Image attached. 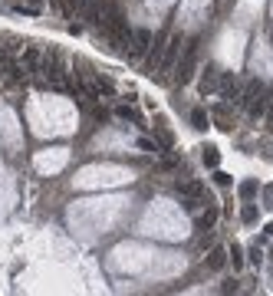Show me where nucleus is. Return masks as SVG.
<instances>
[{
	"instance_id": "obj_1",
	"label": "nucleus",
	"mask_w": 273,
	"mask_h": 296,
	"mask_svg": "<svg viewBox=\"0 0 273 296\" xmlns=\"http://www.w3.org/2000/svg\"><path fill=\"white\" fill-rule=\"evenodd\" d=\"M40 73H43L46 86H53V89H59V86H63V76H66V59H63V53H59L56 46H50V50L43 53Z\"/></svg>"
},
{
	"instance_id": "obj_2",
	"label": "nucleus",
	"mask_w": 273,
	"mask_h": 296,
	"mask_svg": "<svg viewBox=\"0 0 273 296\" xmlns=\"http://www.w3.org/2000/svg\"><path fill=\"white\" fill-rule=\"evenodd\" d=\"M197 40H191V43H188V50H185V59H181V63L175 66V79L178 82H181V86H185V82H191V76H194V66H197Z\"/></svg>"
},
{
	"instance_id": "obj_3",
	"label": "nucleus",
	"mask_w": 273,
	"mask_h": 296,
	"mask_svg": "<svg viewBox=\"0 0 273 296\" xmlns=\"http://www.w3.org/2000/svg\"><path fill=\"white\" fill-rule=\"evenodd\" d=\"M178 53H181V33H171L168 43H164V50H162V56H158V69H162V73H175Z\"/></svg>"
},
{
	"instance_id": "obj_4",
	"label": "nucleus",
	"mask_w": 273,
	"mask_h": 296,
	"mask_svg": "<svg viewBox=\"0 0 273 296\" xmlns=\"http://www.w3.org/2000/svg\"><path fill=\"white\" fill-rule=\"evenodd\" d=\"M40 63H43V53H40V46H23V73L33 76V73H40Z\"/></svg>"
},
{
	"instance_id": "obj_5",
	"label": "nucleus",
	"mask_w": 273,
	"mask_h": 296,
	"mask_svg": "<svg viewBox=\"0 0 273 296\" xmlns=\"http://www.w3.org/2000/svg\"><path fill=\"white\" fill-rule=\"evenodd\" d=\"M152 30H132V50H129V56H142L148 46H152Z\"/></svg>"
},
{
	"instance_id": "obj_6",
	"label": "nucleus",
	"mask_w": 273,
	"mask_h": 296,
	"mask_svg": "<svg viewBox=\"0 0 273 296\" xmlns=\"http://www.w3.org/2000/svg\"><path fill=\"white\" fill-rule=\"evenodd\" d=\"M175 191L181 197H188V201H201V194H204V185L201 181H175Z\"/></svg>"
},
{
	"instance_id": "obj_7",
	"label": "nucleus",
	"mask_w": 273,
	"mask_h": 296,
	"mask_svg": "<svg viewBox=\"0 0 273 296\" xmlns=\"http://www.w3.org/2000/svg\"><path fill=\"white\" fill-rule=\"evenodd\" d=\"M220 96L227 99V102H234V106H237V99H241V82H237V79L230 76H220Z\"/></svg>"
},
{
	"instance_id": "obj_8",
	"label": "nucleus",
	"mask_w": 273,
	"mask_h": 296,
	"mask_svg": "<svg viewBox=\"0 0 273 296\" xmlns=\"http://www.w3.org/2000/svg\"><path fill=\"white\" fill-rule=\"evenodd\" d=\"M244 109L250 112L253 119H263V115H267V96H263V89L250 99V102H247V106H244Z\"/></svg>"
},
{
	"instance_id": "obj_9",
	"label": "nucleus",
	"mask_w": 273,
	"mask_h": 296,
	"mask_svg": "<svg viewBox=\"0 0 273 296\" xmlns=\"http://www.w3.org/2000/svg\"><path fill=\"white\" fill-rule=\"evenodd\" d=\"M218 86H220V76H218V69H214V66H208V69H204V79H201V92L208 96V92H214Z\"/></svg>"
},
{
	"instance_id": "obj_10",
	"label": "nucleus",
	"mask_w": 273,
	"mask_h": 296,
	"mask_svg": "<svg viewBox=\"0 0 273 296\" xmlns=\"http://www.w3.org/2000/svg\"><path fill=\"white\" fill-rule=\"evenodd\" d=\"M224 263H227V247H214V250L208 253V267L211 270H220Z\"/></svg>"
},
{
	"instance_id": "obj_11",
	"label": "nucleus",
	"mask_w": 273,
	"mask_h": 296,
	"mask_svg": "<svg viewBox=\"0 0 273 296\" xmlns=\"http://www.w3.org/2000/svg\"><path fill=\"white\" fill-rule=\"evenodd\" d=\"M197 224H201V227H204V230H211V227H214V224H218V208L211 204V208L204 211L201 217H197Z\"/></svg>"
},
{
	"instance_id": "obj_12",
	"label": "nucleus",
	"mask_w": 273,
	"mask_h": 296,
	"mask_svg": "<svg viewBox=\"0 0 273 296\" xmlns=\"http://www.w3.org/2000/svg\"><path fill=\"white\" fill-rule=\"evenodd\" d=\"M82 7H86V0H63V17H76L82 13Z\"/></svg>"
},
{
	"instance_id": "obj_13",
	"label": "nucleus",
	"mask_w": 273,
	"mask_h": 296,
	"mask_svg": "<svg viewBox=\"0 0 273 296\" xmlns=\"http://www.w3.org/2000/svg\"><path fill=\"white\" fill-rule=\"evenodd\" d=\"M191 125H194L197 132H204L208 129V112L204 109H191Z\"/></svg>"
},
{
	"instance_id": "obj_14",
	"label": "nucleus",
	"mask_w": 273,
	"mask_h": 296,
	"mask_svg": "<svg viewBox=\"0 0 273 296\" xmlns=\"http://www.w3.org/2000/svg\"><path fill=\"white\" fill-rule=\"evenodd\" d=\"M257 217H260V211H257V204H244V208H241V220H244V224H253Z\"/></svg>"
},
{
	"instance_id": "obj_15",
	"label": "nucleus",
	"mask_w": 273,
	"mask_h": 296,
	"mask_svg": "<svg viewBox=\"0 0 273 296\" xmlns=\"http://www.w3.org/2000/svg\"><path fill=\"white\" fill-rule=\"evenodd\" d=\"M204 164H208V168H218V164H220V152L214 148V145L204 148Z\"/></svg>"
},
{
	"instance_id": "obj_16",
	"label": "nucleus",
	"mask_w": 273,
	"mask_h": 296,
	"mask_svg": "<svg viewBox=\"0 0 273 296\" xmlns=\"http://www.w3.org/2000/svg\"><path fill=\"white\" fill-rule=\"evenodd\" d=\"M227 257H230V263H234V270H241L244 267V257H241V247H237V243H230L227 247Z\"/></svg>"
},
{
	"instance_id": "obj_17",
	"label": "nucleus",
	"mask_w": 273,
	"mask_h": 296,
	"mask_svg": "<svg viewBox=\"0 0 273 296\" xmlns=\"http://www.w3.org/2000/svg\"><path fill=\"white\" fill-rule=\"evenodd\" d=\"M253 194H257V181H244V185H241V197H247V201H250Z\"/></svg>"
},
{
	"instance_id": "obj_18",
	"label": "nucleus",
	"mask_w": 273,
	"mask_h": 296,
	"mask_svg": "<svg viewBox=\"0 0 273 296\" xmlns=\"http://www.w3.org/2000/svg\"><path fill=\"white\" fill-rule=\"evenodd\" d=\"M115 115H119V119H138V115H135V109H129V106H119V109H115Z\"/></svg>"
},
{
	"instance_id": "obj_19",
	"label": "nucleus",
	"mask_w": 273,
	"mask_h": 296,
	"mask_svg": "<svg viewBox=\"0 0 273 296\" xmlns=\"http://www.w3.org/2000/svg\"><path fill=\"white\" fill-rule=\"evenodd\" d=\"M214 181H218V185H230V175H224V171H218V175H214Z\"/></svg>"
},
{
	"instance_id": "obj_20",
	"label": "nucleus",
	"mask_w": 273,
	"mask_h": 296,
	"mask_svg": "<svg viewBox=\"0 0 273 296\" xmlns=\"http://www.w3.org/2000/svg\"><path fill=\"white\" fill-rule=\"evenodd\" d=\"M27 7H33V10H40V7H43V0H27Z\"/></svg>"
},
{
	"instance_id": "obj_21",
	"label": "nucleus",
	"mask_w": 273,
	"mask_h": 296,
	"mask_svg": "<svg viewBox=\"0 0 273 296\" xmlns=\"http://www.w3.org/2000/svg\"><path fill=\"white\" fill-rule=\"evenodd\" d=\"M267 194H270V208H273V185H270V188H267Z\"/></svg>"
},
{
	"instance_id": "obj_22",
	"label": "nucleus",
	"mask_w": 273,
	"mask_h": 296,
	"mask_svg": "<svg viewBox=\"0 0 273 296\" xmlns=\"http://www.w3.org/2000/svg\"><path fill=\"white\" fill-rule=\"evenodd\" d=\"M267 234H270V237H273V224H267Z\"/></svg>"
}]
</instances>
